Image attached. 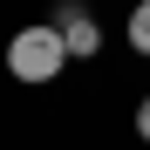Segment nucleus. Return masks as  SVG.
Segmentation results:
<instances>
[{
  "mask_svg": "<svg viewBox=\"0 0 150 150\" xmlns=\"http://www.w3.org/2000/svg\"><path fill=\"white\" fill-rule=\"evenodd\" d=\"M137 137L150 143V96H143V103H137Z\"/></svg>",
  "mask_w": 150,
  "mask_h": 150,
  "instance_id": "4",
  "label": "nucleus"
},
{
  "mask_svg": "<svg viewBox=\"0 0 150 150\" xmlns=\"http://www.w3.org/2000/svg\"><path fill=\"white\" fill-rule=\"evenodd\" d=\"M55 28H62V41H68V62L103 55V28H96V14L82 7V0H55Z\"/></svg>",
  "mask_w": 150,
  "mask_h": 150,
  "instance_id": "2",
  "label": "nucleus"
},
{
  "mask_svg": "<svg viewBox=\"0 0 150 150\" xmlns=\"http://www.w3.org/2000/svg\"><path fill=\"white\" fill-rule=\"evenodd\" d=\"M68 68V41L55 21H34V28H21L7 41V75L14 82H55V75Z\"/></svg>",
  "mask_w": 150,
  "mask_h": 150,
  "instance_id": "1",
  "label": "nucleus"
},
{
  "mask_svg": "<svg viewBox=\"0 0 150 150\" xmlns=\"http://www.w3.org/2000/svg\"><path fill=\"white\" fill-rule=\"evenodd\" d=\"M130 48H137V55H150V0H137V7H130Z\"/></svg>",
  "mask_w": 150,
  "mask_h": 150,
  "instance_id": "3",
  "label": "nucleus"
}]
</instances>
